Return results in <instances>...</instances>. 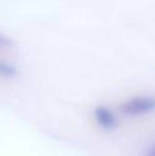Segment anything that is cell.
Wrapping results in <instances>:
<instances>
[{
  "label": "cell",
  "mask_w": 155,
  "mask_h": 156,
  "mask_svg": "<svg viewBox=\"0 0 155 156\" xmlns=\"http://www.w3.org/2000/svg\"><path fill=\"white\" fill-rule=\"evenodd\" d=\"M151 154H155V147H154L153 149H151Z\"/></svg>",
  "instance_id": "5b68a950"
},
{
  "label": "cell",
  "mask_w": 155,
  "mask_h": 156,
  "mask_svg": "<svg viewBox=\"0 0 155 156\" xmlns=\"http://www.w3.org/2000/svg\"><path fill=\"white\" fill-rule=\"evenodd\" d=\"M124 115L142 116L155 112V96H136L126 100L120 107Z\"/></svg>",
  "instance_id": "6da1fadb"
},
{
  "label": "cell",
  "mask_w": 155,
  "mask_h": 156,
  "mask_svg": "<svg viewBox=\"0 0 155 156\" xmlns=\"http://www.w3.org/2000/svg\"><path fill=\"white\" fill-rule=\"evenodd\" d=\"M18 74V70L14 65L4 60H0V77L2 78H14Z\"/></svg>",
  "instance_id": "3957f363"
},
{
  "label": "cell",
  "mask_w": 155,
  "mask_h": 156,
  "mask_svg": "<svg viewBox=\"0 0 155 156\" xmlns=\"http://www.w3.org/2000/svg\"><path fill=\"white\" fill-rule=\"evenodd\" d=\"M93 116L95 121L99 126L106 132H111L115 127L118 126V121H117V115L113 110H110L106 105H98L93 110Z\"/></svg>",
  "instance_id": "7a4b0ae2"
},
{
  "label": "cell",
  "mask_w": 155,
  "mask_h": 156,
  "mask_svg": "<svg viewBox=\"0 0 155 156\" xmlns=\"http://www.w3.org/2000/svg\"><path fill=\"white\" fill-rule=\"evenodd\" d=\"M11 47H13V41H11V38H8L7 36H4V34L0 33V51H3V49H10Z\"/></svg>",
  "instance_id": "277c9868"
}]
</instances>
